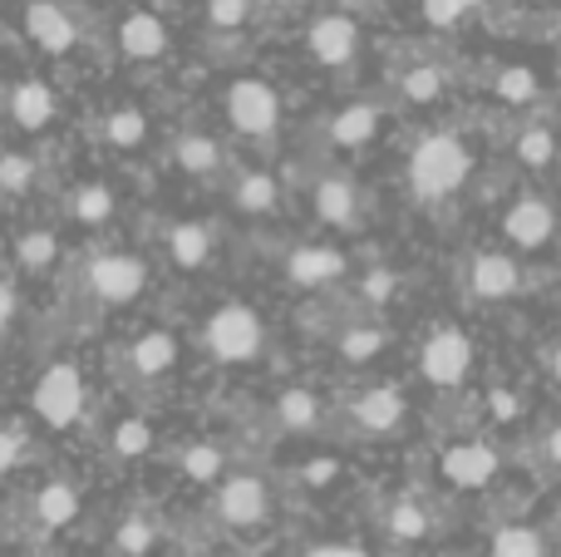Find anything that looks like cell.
Segmentation results:
<instances>
[{
    "mask_svg": "<svg viewBox=\"0 0 561 557\" xmlns=\"http://www.w3.org/2000/svg\"><path fill=\"white\" fill-rule=\"evenodd\" d=\"M232 203L242 213H276L280 207V183L272 173H242L232 187Z\"/></svg>",
    "mask_w": 561,
    "mask_h": 557,
    "instance_id": "cell-23",
    "label": "cell"
},
{
    "mask_svg": "<svg viewBox=\"0 0 561 557\" xmlns=\"http://www.w3.org/2000/svg\"><path fill=\"white\" fill-rule=\"evenodd\" d=\"M10 321H15V286L0 282V336L10 331Z\"/></svg>",
    "mask_w": 561,
    "mask_h": 557,
    "instance_id": "cell-43",
    "label": "cell"
},
{
    "mask_svg": "<svg viewBox=\"0 0 561 557\" xmlns=\"http://www.w3.org/2000/svg\"><path fill=\"white\" fill-rule=\"evenodd\" d=\"M20 459H25V430L10 424V430H0V474H10Z\"/></svg>",
    "mask_w": 561,
    "mask_h": 557,
    "instance_id": "cell-41",
    "label": "cell"
},
{
    "mask_svg": "<svg viewBox=\"0 0 561 557\" xmlns=\"http://www.w3.org/2000/svg\"><path fill=\"white\" fill-rule=\"evenodd\" d=\"M276 420H280V430H290V434H310L320 424V395H310V390H280V400H276Z\"/></svg>",
    "mask_w": 561,
    "mask_h": 557,
    "instance_id": "cell-22",
    "label": "cell"
},
{
    "mask_svg": "<svg viewBox=\"0 0 561 557\" xmlns=\"http://www.w3.org/2000/svg\"><path fill=\"white\" fill-rule=\"evenodd\" d=\"M222 450H217V444H193V450L183 454V474L193 484H213L217 474H222Z\"/></svg>",
    "mask_w": 561,
    "mask_h": 557,
    "instance_id": "cell-33",
    "label": "cell"
},
{
    "mask_svg": "<svg viewBox=\"0 0 561 557\" xmlns=\"http://www.w3.org/2000/svg\"><path fill=\"white\" fill-rule=\"evenodd\" d=\"M10 118H15L20 128H45L49 118H55V94H49L45 79H20V84L10 89Z\"/></svg>",
    "mask_w": 561,
    "mask_h": 557,
    "instance_id": "cell-17",
    "label": "cell"
},
{
    "mask_svg": "<svg viewBox=\"0 0 561 557\" xmlns=\"http://www.w3.org/2000/svg\"><path fill=\"white\" fill-rule=\"evenodd\" d=\"M517 158H523L527 168H547L557 158V134L552 128H527V134L517 138Z\"/></svg>",
    "mask_w": 561,
    "mask_h": 557,
    "instance_id": "cell-36",
    "label": "cell"
},
{
    "mask_svg": "<svg viewBox=\"0 0 561 557\" xmlns=\"http://www.w3.org/2000/svg\"><path fill=\"white\" fill-rule=\"evenodd\" d=\"M35 414L49 424V430H69V424L84 414V375L69 361L49 365L35 385Z\"/></svg>",
    "mask_w": 561,
    "mask_h": 557,
    "instance_id": "cell-3",
    "label": "cell"
},
{
    "mask_svg": "<svg viewBox=\"0 0 561 557\" xmlns=\"http://www.w3.org/2000/svg\"><path fill=\"white\" fill-rule=\"evenodd\" d=\"M148 450H153V430H148V420H124L114 430V454L118 459H144Z\"/></svg>",
    "mask_w": 561,
    "mask_h": 557,
    "instance_id": "cell-32",
    "label": "cell"
},
{
    "mask_svg": "<svg viewBox=\"0 0 561 557\" xmlns=\"http://www.w3.org/2000/svg\"><path fill=\"white\" fill-rule=\"evenodd\" d=\"M286 276L296 286H330V282H340L345 276V252L340 247H296L290 252V262H286Z\"/></svg>",
    "mask_w": 561,
    "mask_h": 557,
    "instance_id": "cell-14",
    "label": "cell"
},
{
    "mask_svg": "<svg viewBox=\"0 0 561 557\" xmlns=\"http://www.w3.org/2000/svg\"><path fill=\"white\" fill-rule=\"evenodd\" d=\"M118 49L128 59H163L168 55V25L153 10H134L118 20Z\"/></svg>",
    "mask_w": 561,
    "mask_h": 557,
    "instance_id": "cell-13",
    "label": "cell"
},
{
    "mask_svg": "<svg viewBox=\"0 0 561 557\" xmlns=\"http://www.w3.org/2000/svg\"><path fill=\"white\" fill-rule=\"evenodd\" d=\"M335 479V459H316L306 464V484H330Z\"/></svg>",
    "mask_w": 561,
    "mask_h": 557,
    "instance_id": "cell-44",
    "label": "cell"
},
{
    "mask_svg": "<svg viewBox=\"0 0 561 557\" xmlns=\"http://www.w3.org/2000/svg\"><path fill=\"white\" fill-rule=\"evenodd\" d=\"M128 361H134L138 375H168L178 365V341L168 331H148V336H138L134 341Z\"/></svg>",
    "mask_w": 561,
    "mask_h": 557,
    "instance_id": "cell-21",
    "label": "cell"
},
{
    "mask_svg": "<svg viewBox=\"0 0 561 557\" xmlns=\"http://www.w3.org/2000/svg\"><path fill=\"white\" fill-rule=\"evenodd\" d=\"M203 341H207V351H213V361L247 365V361H256V355H262L266 326H262V316H256L252 306L232 302V306H217V311L207 316Z\"/></svg>",
    "mask_w": 561,
    "mask_h": 557,
    "instance_id": "cell-2",
    "label": "cell"
},
{
    "mask_svg": "<svg viewBox=\"0 0 561 557\" xmlns=\"http://www.w3.org/2000/svg\"><path fill=\"white\" fill-rule=\"evenodd\" d=\"M375 134H379V109L375 104H350L330 118V138H335L340 148H359Z\"/></svg>",
    "mask_w": 561,
    "mask_h": 557,
    "instance_id": "cell-20",
    "label": "cell"
},
{
    "mask_svg": "<svg viewBox=\"0 0 561 557\" xmlns=\"http://www.w3.org/2000/svg\"><path fill=\"white\" fill-rule=\"evenodd\" d=\"M227 118H232V128H242V134L266 138L280 124V94L266 79H237V84L227 89Z\"/></svg>",
    "mask_w": 561,
    "mask_h": 557,
    "instance_id": "cell-6",
    "label": "cell"
},
{
    "mask_svg": "<svg viewBox=\"0 0 561 557\" xmlns=\"http://www.w3.org/2000/svg\"><path fill=\"white\" fill-rule=\"evenodd\" d=\"M473 173V154L458 134H428L424 144L409 154V187H414L424 203H438V197H454L458 187Z\"/></svg>",
    "mask_w": 561,
    "mask_h": 557,
    "instance_id": "cell-1",
    "label": "cell"
},
{
    "mask_svg": "<svg viewBox=\"0 0 561 557\" xmlns=\"http://www.w3.org/2000/svg\"><path fill=\"white\" fill-rule=\"evenodd\" d=\"M247 15H252V0H207V20L217 30H237Z\"/></svg>",
    "mask_w": 561,
    "mask_h": 557,
    "instance_id": "cell-39",
    "label": "cell"
},
{
    "mask_svg": "<svg viewBox=\"0 0 561 557\" xmlns=\"http://www.w3.org/2000/svg\"><path fill=\"white\" fill-rule=\"evenodd\" d=\"M355 424L365 434H394L404 424V395L389 390V385H375L355 400Z\"/></svg>",
    "mask_w": 561,
    "mask_h": 557,
    "instance_id": "cell-15",
    "label": "cell"
},
{
    "mask_svg": "<svg viewBox=\"0 0 561 557\" xmlns=\"http://www.w3.org/2000/svg\"><path fill=\"white\" fill-rule=\"evenodd\" d=\"M497 94L507 99V104H527V99H537V75L533 69H503V75H497Z\"/></svg>",
    "mask_w": 561,
    "mask_h": 557,
    "instance_id": "cell-37",
    "label": "cell"
},
{
    "mask_svg": "<svg viewBox=\"0 0 561 557\" xmlns=\"http://www.w3.org/2000/svg\"><path fill=\"white\" fill-rule=\"evenodd\" d=\"M488 405H493L497 420H513V414H517V400H513L507 390H493V400H488Z\"/></svg>",
    "mask_w": 561,
    "mask_h": 557,
    "instance_id": "cell-45",
    "label": "cell"
},
{
    "mask_svg": "<svg viewBox=\"0 0 561 557\" xmlns=\"http://www.w3.org/2000/svg\"><path fill=\"white\" fill-rule=\"evenodd\" d=\"M168 252H173V262L183 272H197L213 257V232L203 223H173L168 227Z\"/></svg>",
    "mask_w": 561,
    "mask_h": 557,
    "instance_id": "cell-18",
    "label": "cell"
},
{
    "mask_svg": "<svg viewBox=\"0 0 561 557\" xmlns=\"http://www.w3.org/2000/svg\"><path fill=\"white\" fill-rule=\"evenodd\" d=\"M394 292H399V276L385 272V266H379V272H369V276H359V296H365L369 306H385Z\"/></svg>",
    "mask_w": 561,
    "mask_h": 557,
    "instance_id": "cell-40",
    "label": "cell"
},
{
    "mask_svg": "<svg viewBox=\"0 0 561 557\" xmlns=\"http://www.w3.org/2000/svg\"><path fill=\"white\" fill-rule=\"evenodd\" d=\"M35 519L45 523V528H69V523L79 519V489L65 479L45 484V489L35 493Z\"/></svg>",
    "mask_w": 561,
    "mask_h": 557,
    "instance_id": "cell-19",
    "label": "cell"
},
{
    "mask_svg": "<svg viewBox=\"0 0 561 557\" xmlns=\"http://www.w3.org/2000/svg\"><path fill=\"white\" fill-rule=\"evenodd\" d=\"M300 557H369V553L355 548V543H316V548L300 553Z\"/></svg>",
    "mask_w": 561,
    "mask_h": 557,
    "instance_id": "cell-42",
    "label": "cell"
},
{
    "mask_svg": "<svg viewBox=\"0 0 561 557\" xmlns=\"http://www.w3.org/2000/svg\"><path fill=\"white\" fill-rule=\"evenodd\" d=\"M379 351H385V331H379V326H355V331L340 336V355H345V361H355V365L375 361Z\"/></svg>",
    "mask_w": 561,
    "mask_h": 557,
    "instance_id": "cell-31",
    "label": "cell"
},
{
    "mask_svg": "<svg viewBox=\"0 0 561 557\" xmlns=\"http://www.w3.org/2000/svg\"><path fill=\"white\" fill-rule=\"evenodd\" d=\"M547 371H552V380L561 385V345H552V351H547Z\"/></svg>",
    "mask_w": 561,
    "mask_h": 557,
    "instance_id": "cell-46",
    "label": "cell"
},
{
    "mask_svg": "<svg viewBox=\"0 0 561 557\" xmlns=\"http://www.w3.org/2000/svg\"><path fill=\"white\" fill-rule=\"evenodd\" d=\"M310 207H316V217L325 227H350L359 217V193H355L350 178H320Z\"/></svg>",
    "mask_w": 561,
    "mask_h": 557,
    "instance_id": "cell-16",
    "label": "cell"
},
{
    "mask_svg": "<svg viewBox=\"0 0 561 557\" xmlns=\"http://www.w3.org/2000/svg\"><path fill=\"white\" fill-rule=\"evenodd\" d=\"M419 371H424V380L438 385V390H458V385L468 380V371H473V341H468L458 326H444V331H434L424 341Z\"/></svg>",
    "mask_w": 561,
    "mask_h": 557,
    "instance_id": "cell-4",
    "label": "cell"
},
{
    "mask_svg": "<svg viewBox=\"0 0 561 557\" xmlns=\"http://www.w3.org/2000/svg\"><path fill=\"white\" fill-rule=\"evenodd\" d=\"M306 39H310V55L330 69L350 65V59L359 55V25L350 15H320Z\"/></svg>",
    "mask_w": 561,
    "mask_h": 557,
    "instance_id": "cell-11",
    "label": "cell"
},
{
    "mask_svg": "<svg viewBox=\"0 0 561 557\" xmlns=\"http://www.w3.org/2000/svg\"><path fill=\"white\" fill-rule=\"evenodd\" d=\"M217 158H222V148H217L213 138H203V134H193V138L178 144V163H183L187 173H213Z\"/></svg>",
    "mask_w": 561,
    "mask_h": 557,
    "instance_id": "cell-34",
    "label": "cell"
},
{
    "mask_svg": "<svg viewBox=\"0 0 561 557\" xmlns=\"http://www.w3.org/2000/svg\"><path fill=\"white\" fill-rule=\"evenodd\" d=\"M266 484L256 479V474H232V479L217 489V513H222V523H232V528H256V523L266 519Z\"/></svg>",
    "mask_w": 561,
    "mask_h": 557,
    "instance_id": "cell-8",
    "label": "cell"
},
{
    "mask_svg": "<svg viewBox=\"0 0 561 557\" xmlns=\"http://www.w3.org/2000/svg\"><path fill=\"white\" fill-rule=\"evenodd\" d=\"M389 533H394V538H404V543L428 538V513H424V503L399 499L394 509H389Z\"/></svg>",
    "mask_w": 561,
    "mask_h": 557,
    "instance_id": "cell-29",
    "label": "cell"
},
{
    "mask_svg": "<svg viewBox=\"0 0 561 557\" xmlns=\"http://www.w3.org/2000/svg\"><path fill=\"white\" fill-rule=\"evenodd\" d=\"M55 257H59V242H55V232H20L15 237V262L25 266V272H45V266H55Z\"/></svg>",
    "mask_w": 561,
    "mask_h": 557,
    "instance_id": "cell-26",
    "label": "cell"
},
{
    "mask_svg": "<svg viewBox=\"0 0 561 557\" xmlns=\"http://www.w3.org/2000/svg\"><path fill=\"white\" fill-rule=\"evenodd\" d=\"M493 557H547V543L527 523H507V528L493 533Z\"/></svg>",
    "mask_w": 561,
    "mask_h": 557,
    "instance_id": "cell-25",
    "label": "cell"
},
{
    "mask_svg": "<svg viewBox=\"0 0 561 557\" xmlns=\"http://www.w3.org/2000/svg\"><path fill=\"white\" fill-rule=\"evenodd\" d=\"M419 5H424V20H428V25L448 30V25H458V20H463L468 10L478 5V0H419Z\"/></svg>",
    "mask_w": 561,
    "mask_h": 557,
    "instance_id": "cell-38",
    "label": "cell"
},
{
    "mask_svg": "<svg viewBox=\"0 0 561 557\" xmlns=\"http://www.w3.org/2000/svg\"><path fill=\"white\" fill-rule=\"evenodd\" d=\"M517 286H523V272L503 252H478L473 266H468V292L478 302H507V296H517Z\"/></svg>",
    "mask_w": 561,
    "mask_h": 557,
    "instance_id": "cell-12",
    "label": "cell"
},
{
    "mask_svg": "<svg viewBox=\"0 0 561 557\" xmlns=\"http://www.w3.org/2000/svg\"><path fill=\"white\" fill-rule=\"evenodd\" d=\"M503 232H507V242H517L523 252L547 247L552 242V232H557L552 203H547V197H517V203L507 207V217H503Z\"/></svg>",
    "mask_w": 561,
    "mask_h": 557,
    "instance_id": "cell-9",
    "label": "cell"
},
{
    "mask_svg": "<svg viewBox=\"0 0 561 557\" xmlns=\"http://www.w3.org/2000/svg\"><path fill=\"white\" fill-rule=\"evenodd\" d=\"M84 286L99 302L124 306L148 286V266L128 252H99V257H89V266H84Z\"/></svg>",
    "mask_w": 561,
    "mask_h": 557,
    "instance_id": "cell-5",
    "label": "cell"
},
{
    "mask_svg": "<svg viewBox=\"0 0 561 557\" xmlns=\"http://www.w3.org/2000/svg\"><path fill=\"white\" fill-rule=\"evenodd\" d=\"M399 94H404L409 104H434V99L444 94V69H434V65L409 69V75L399 79Z\"/></svg>",
    "mask_w": 561,
    "mask_h": 557,
    "instance_id": "cell-30",
    "label": "cell"
},
{
    "mask_svg": "<svg viewBox=\"0 0 561 557\" xmlns=\"http://www.w3.org/2000/svg\"><path fill=\"white\" fill-rule=\"evenodd\" d=\"M30 183H35V163L25 154H0V193L20 197L30 193Z\"/></svg>",
    "mask_w": 561,
    "mask_h": 557,
    "instance_id": "cell-35",
    "label": "cell"
},
{
    "mask_svg": "<svg viewBox=\"0 0 561 557\" xmlns=\"http://www.w3.org/2000/svg\"><path fill=\"white\" fill-rule=\"evenodd\" d=\"M104 134H108L114 148H138L144 134H148V118L138 114V109H114V114L104 118Z\"/></svg>",
    "mask_w": 561,
    "mask_h": 557,
    "instance_id": "cell-28",
    "label": "cell"
},
{
    "mask_svg": "<svg viewBox=\"0 0 561 557\" xmlns=\"http://www.w3.org/2000/svg\"><path fill=\"white\" fill-rule=\"evenodd\" d=\"M69 213H75L84 227H99V223L114 217V193H108L104 183H84V187L69 193Z\"/></svg>",
    "mask_w": 561,
    "mask_h": 557,
    "instance_id": "cell-24",
    "label": "cell"
},
{
    "mask_svg": "<svg viewBox=\"0 0 561 557\" xmlns=\"http://www.w3.org/2000/svg\"><path fill=\"white\" fill-rule=\"evenodd\" d=\"M438 474H444L454 489H483V484H493V474H497V450L483 440H463L438 459Z\"/></svg>",
    "mask_w": 561,
    "mask_h": 557,
    "instance_id": "cell-7",
    "label": "cell"
},
{
    "mask_svg": "<svg viewBox=\"0 0 561 557\" xmlns=\"http://www.w3.org/2000/svg\"><path fill=\"white\" fill-rule=\"evenodd\" d=\"M153 538H158V528L144 519V513H128V519L118 523V533H114V543H118V553L124 557H148L153 553Z\"/></svg>",
    "mask_w": 561,
    "mask_h": 557,
    "instance_id": "cell-27",
    "label": "cell"
},
{
    "mask_svg": "<svg viewBox=\"0 0 561 557\" xmlns=\"http://www.w3.org/2000/svg\"><path fill=\"white\" fill-rule=\"evenodd\" d=\"M25 30H30V39H35L45 55H69V49H75V39H79L69 10L55 5V0H30V5H25Z\"/></svg>",
    "mask_w": 561,
    "mask_h": 557,
    "instance_id": "cell-10",
    "label": "cell"
},
{
    "mask_svg": "<svg viewBox=\"0 0 561 557\" xmlns=\"http://www.w3.org/2000/svg\"><path fill=\"white\" fill-rule=\"evenodd\" d=\"M547 454H552V464H561V424L547 434Z\"/></svg>",
    "mask_w": 561,
    "mask_h": 557,
    "instance_id": "cell-47",
    "label": "cell"
}]
</instances>
